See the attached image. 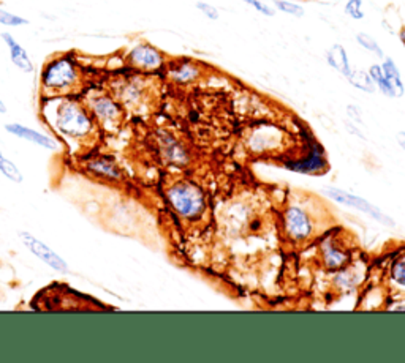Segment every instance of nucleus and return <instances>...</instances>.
I'll return each mask as SVG.
<instances>
[{
    "label": "nucleus",
    "mask_w": 405,
    "mask_h": 363,
    "mask_svg": "<svg viewBox=\"0 0 405 363\" xmlns=\"http://www.w3.org/2000/svg\"><path fill=\"white\" fill-rule=\"evenodd\" d=\"M321 261L329 270H340V268L347 267L348 261H350V254L347 249L339 245L333 237H329L321 243Z\"/></svg>",
    "instance_id": "obj_13"
},
{
    "label": "nucleus",
    "mask_w": 405,
    "mask_h": 363,
    "mask_svg": "<svg viewBox=\"0 0 405 363\" xmlns=\"http://www.w3.org/2000/svg\"><path fill=\"white\" fill-rule=\"evenodd\" d=\"M29 21L24 20V18L13 15V13H8V11L5 10H0V24H4V26H8V27H20L24 26V24H27Z\"/></svg>",
    "instance_id": "obj_26"
},
{
    "label": "nucleus",
    "mask_w": 405,
    "mask_h": 363,
    "mask_svg": "<svg viewBox=\"0 0 405 363\" xmlns=\"http://www.w3.org/2000/svg\"><path fill=\"white\" fill-rule=\"evenodd\" d=\"M369 76L372 78V81H373V83H376V85L378 87V89L382 90L383 95L390 97V98L399 97L396 87L392 85L391 81L386 79V76L383 74L382 67H380V65H372V67L369 68Z\"/></svg>",
    "instance_id": "obj_18"
},
{
    "label": "nucleus",
    "mask_w": 405,
    "mask_h": 363,
    "mask_svg": "<svg viewBox=\"0 0 405 363\" xmlns=\"http://www.w3.org/2000/svg\"><path fill=\"white\" fill-rule=\"evenodd\" d=\"M5 112H7V106L0 100V114H5Z\"/></svg>",
    "instance_id": "obj_33"
},
{
    "label": "nucleus",
    "mask_w": 405,
    "mask_h": 363,
    "mask_svg": "<svg viewBox=\"0 0 405 363\" xmlns=\"http://www.w3.org/2000/svg\"><path fill=\"white\" fill-rule=\"evenodd\" d=\"M399 39H401L402 45H404V48H405V27H402L401 32H399Z\"/></svg>",
    "instance_id": "obj_32"
},
{
    "label": "nucleus",
    "mask_w": 405,
    "mask_h": 363,
    "mask_svg": "<svg viewBox=\"0 0 405 363\" xmlns=\"http://www.w3.org/2000/svg\"><path fill=\"white\" fill-rule=\"evenodd\" d=\"M168 78H170L174 84L187 85L195 83V81L201 76V68L198 67L197 62L192 60H176L173 64L165 67Z\"/></svg>",
    "instance_id": "obj_12"
},
{
    "label": "nucleus",
    "mask_w": 405,
    "mask_h": 363,
    "mask_svg": "<svg viewBox=\"0 0 405 363\" xmlns=\"http://www.w3.org/2000/svg\"><path fill=\"white\" fill-rule=\"evenodd\" d=\"M282 139L284 135L276 127L263 125V127L255 128L248 136V147H251L252 152L257 153L272 152V150L280 147Z\"/></svg>",
    "instance_id": "obj_10"
},
{
    "label": "nucleus",
    "mask_w": 405,
    "mask_h": 363,
    "mask_svg": "<svg viewBox=\"0 0 405 363\" xmlns=\"http://www.w3.org/2000/svg\"><path fill=\"white\" fill-rule=\"evenodd\" d=\"M274 5H276L277 10L284 11V13H286V15L298 16V18L304 16V8L301 7V5L288 2V0H274Z\"/></svg>",
    "instance_id": "obj_25"
},
{
    "label": "nucleus",
    "mask_w": 405,
    "mask_h": 363,
    "mask_svg": "<svg viewBox=\"0 0 405 363\" xmlns=\"http://www.w3.org/2000/svg\"><path fill=\"white\" fill-rule=\"evenodd\" d=\"M166 201L174 214L187 221L201 218L208 207L203 190L189 180H180L168 186Z\"/></svg>",
    "instance_id": "obj_3"
},
{
    "label": "nucleus",
    "mask_w": 405,
    "mask_h": 363,
    "mask_svg": "<svg viewBox=\"0 0 405 363\" xmlns=\"http://www.w3.org/2000/svg\"><path fill=\"white\" fill-rule=\"evenodd\" d=\"M81 165H83L81 167H83V171L87 175L98 180L111 182V184H119V182L124 180L122 169L117 165L116 158H113L111 155H89L83 160Z\"/></svg>",
    "instance_id": "obj_6"
},
{
    "label": "nucleus",
    "mask_w": 405,
    "mask_h": 363,
    "mask_svg": "<svg viewBox=\"0 0 405 363\" xmlns=\"http://www.w3.org/2000/svg\"><path fill=\"white\" fill-rule=\"evenodd\" d=\"M285 234L290 240L301 243L309 240L314 234V221L304 209L290 205L284 214Z\"/></svg>",
    "instance_id": "obj_7"
},
{
    "label": "nucleus",
    "mask_w": 405,
    "mask_h": 363,
    "mask_svg": "<svg viewBox=\"0 0 405 363\" xmlns=\"http://www.w3.org/2000/svg\"><path fill=\"white\" fill-rule=\"evenodd\" d=\"M382 70H383V74L386 76V79H390L391 83H392V85L396 87L397 95L402 97L404 93H405V87H404V83H402L401 71H399V68L394 64V60L390 59V57H386L385 62H383V65H382Z\"/></svg>",
    "instance_id": "obj_19"
},
{
    "label": "nucleus",
    "mask_w": 405,
    "mask_h": 363,
    "mask_svg": "<svg viewBox=\"0 0 405 363\" xmlns=\"http://www.w3.org/2000/svg\"><path fill=\"white\" fill-rule=\"evenodd\" d=\"M390 278H391L392 283L399 287V289L405 291V253H402L391 264Z\"/></svg>",
    "instance_id": "obj_22"
},
{
    "label": "nucleus",
    "mask_w": 405,
    "mask_h": 363,
    "mask_svg": "<svg viewBox=\"0 0 405 363\" xmlns=\"http://www.w3.org/2000/svg\"><path fill=\"white\" fill-rule=\"evenodd\" d=\"M345 13L353 18V20H363L364 11H363V2L361 0H348L345 5Z\"/></svg>",
    "instance_id": "obj_27"
},
{
    "label": "nucleus",
    "mask_w": 405,
    "mask_h": 363,
    "mask_svg": "<svg viewBox=\"0 0 405 363\" xmlns=\"http://www.w3.org/2000/svg\"><path fill=\"white\" fill-rule=\"evenodd\" d=\"M325 195L329 196L331 199H334L336 203L344 204V205H348V207H353V209H357V210L364 212V214L372 217L373 220L383 223V224H386V226H390V228H394V221H392L391 218L385 214V212L380 210L377 205L371 204L364 198H359L357 195H353V193H347V191H342V190H338V189H329V190L325 191Z\"/></svg>",
    "instance_id": "obj_9"
},
{
    "label": "nucleus",
    "mask_w": 405,
    "mask_h": 363,
    "mask_svg": "<svg viewBox=\"0 0 405 363\" xmlns=\"http://www.w3.org/2000/svg\"><path fill=\"white\" fill-rule=\"evenodd\" d=\"M350 81V84L353 87H357V89L367 92V93H373L376 92V83H373L372 78L369 76V73L366 71H352L350 76L347 78Z\"/></svg>",
    "instance_id": "obj_21"
},
{
    "label": "nucleus",
    "mask_w": 405,
    "mask_h": 363,
    "mask_svg": "<svg viewBox=\"0 0 405 363\" xmlns=\"http://www.w3.org/2000/svg\"><path fill=\"white\" fill-rule=\"evenodd\" d=\"M84 103L92 112L102 131L117 130L122 125L124 118H126V111H124L121 102L113 95H109V93L91 92V95H87Z\"/></svg>",
    "instance_id": "obj_4"
},
{
    "label": "nucleus",
    "mask_w": 405,
    "mask_h": 363,
    "mask_svg": "<svg viewBox=\"0 0 405 363\" xmlns=\"http://www.w3.org/2000/svg\"><path fill=\"white\" fill-rule=\"evenodd\" d=\"M359 272L354 267H347L338 275V285L342 289H350L354 285L359 283Z\"/></svg>",
    "instance_id": "obj_23"
},
{
    "label": "nucleus",
    "mask_w": 405,
    "mask_h": 363,
    "mask_svg": "<svg viewBox=\"0 0 405 363\" xmlns=\"http://www.w3.org/2000/svg\"><path fill=\"white\" fill-rule=\"evenodd\" d=\"M160 152L164 158L173 165H185L189 156H187V150L180 142L174 139L170 135L160 136Z\"/></svg>",
    "instance_id": "obj_15"
},
{
    "label": "nucleus",
    "mask_w": 405,
    "mask_h": 363,
    "mask_svg": "<svg viewBox=\"0 0 405 363\" xmlns=\"http://www.w3.org/2000/svg\"><path fill=\"white\" fill-rule=\"evenodd\" d=\"M0 174H2L5 179L13 182V184H21L24 180V175L20 171V167H18L13 161L8 160L2 150H0Z\"/></svg>",
    "instance_id": "obj_20"
},
{
    "label": "nucleus",
    "mask_w": 405,
    "mask_h": 363,
    "mask_svg": "<svg viewBox=\"0 0 405 363\" xmlns=\"http://www.w3.org/2000/svg\"><path fill=\"white\" fill-rule=\"evenodd\" d=\"M391 310H396V311H405V300L402 303H396L394 306H391Z\"/></svg>",
    "instance_id": "obj_31"
},
{
    "label": "nucleus",
    "mask_w": 405,
    "mask_h": 363,
    "mask_svg": "<svg viewBox=\"0 0 405 363\" xmlns=\"http://www.w3.org/2000/svg\"><path fill=\"white\" fill-rule=\"evenodd\" d=\"M5 130H7L10 135L20 137V139L36 144V146H40L41 149L53 150V152H55V150H60V142L55 139L54 136L40 133V131L29 128L22 123H7L5 125Z\"/></svg>",
    "instance_id": "obj_11"
},
{
    "label": "nucleus",
    "mask_w": 405,
    "mask_h": 363,
    "mask_svg": "<svg viewBox=\"0 0 405 363\" xmlns=\"http://www.w3.org/2000/svg\"><path fill=\"white\" fill-rule=\"evenodd\" d=\"M20 240L22 245L29 249V253H32L36 259H40L43 264L51 267L53 270L59 273H68V264L67 261L62 258L60 254L54 252L51 247H48L45 242L40 240L39 237L27 233V231H21Z\"/></svg>",
    "instance_id": "obj_8"
},
{
    "label": "nucleus",
    "mask_w": 405,
    "mask_h": 363,
    "mask_svg": "<svg viewBox=\"0 0 405 363\" xmlns=\"http://www.w3.org/2000/svg\"><path fill=\"white\" fill-rule=\"evenodd\" d=\"M2 40L5 41V45H7V48H8L11 62H13V64L20 68L21 71L32 73L34 71L32 60H30L26 49H24L20 43L16 41L15 36L5 32V34H2Z\"/></svg>",
    "instance_id": "obj_14"
},
{
    "label": "nucleus",
    "mask_w": 405,
    "mask_h": 363,
    "mask_svg": "<svg viewBox=\"0 0 405 363\" xmlns=\"http://www.w3.org/2000/svg\"><path fill=\"white\" fill-rule=\"evenodd\" d=\"M357 41L359 43L361 46H363L364 49H367L369 53H373L377 55V57L380 59H383V49L380 48V45L377 43L376 39H372L371 35H367V34H358L357 35Z\"/></svg>",
    "instance_id": "obj_24"
},
{
    "label": "nucleus",
    "mask_w": 405,
    "mask_h": 363,
    "mask_svg": "<svg viewBox=\"0 0 405 363\" xmlns=\"http://www.w3.org/2000/svg\"><path fill=\"white\" fill-rule=\"evenodd\" d=\"M87 89V73L70 54L49 59L40 79L41 98L79 97Z\"/></svg>",
    "instance_id": "obj_2"
},
{
    "label": "nucleus",
    "mask_w": 405,
    "mask_h": 363,
    "mask_svg": "<svg viewBox=\"0 0 405 363\" xmlns=\"http://www.w3.org/2000/svg\"><path fill=\"white\" fill-rule=\"evenodd\" d=\"M41 116L68 149L83 150L98 141L102 128L79 97L43 98Z\"/></svg>",
    "instance_id": "obj_1"
},
{
    "label": "nucleus",
    "mask_w": 405,
    "mask_h": 363,
    "mask_svg": "<svg viewBox=\"0 0 405 363\" xmlns=\"http://www.w3.org/2000/svg\"><path fill=\"white\" fill-rule=\"evenodd\" d=\"M397 142L401 144V147L405 150V131H401V133L397 135Z\"/></svg>",
    "instance_id": "obj_30"
},
{
    "label": "nucleus",
    "mask_w": 405,
    "mask_h": 363,
    "mask_svg": "<svg viewBox=\"0 0 405 363\" xmlns=\"http://www.w3.org/2000/svg\"><path fill=\"white\" fill-rule=\"evenodd\" d=\"M326 59H328V64L331 65L334 70H338L339 73L344 74L345 78L350 76L353 70L350 67V62H348V55H347V51L344 49V46L334 45L328 51Z\"/></svg>",
    "instance_id": "obj_17"
},
{
    "label": "nucleus",
    "mask_w": 405,
    "mask_h": 363,
    "mask_svg": "<svg viewBox=\"0 0 405 363\" xmlns=\"http://www.w3.org/2000/svg\"><path fill=\"white\" fill-rule=\"evenodd\" d=\"M126 64L138 73L152 74L165 70L166 59L164 53L159 51L157 48L149 45V43H140L130 49L126 55Z\"/></svg>",
    "instance_id": "obj_5"
},
{
    "label": "nucleus",
    "mask_w": 405,
    "mask_h": 363,
    "mask_svg": "<svg viewBox=\"0 0 405 363\" xmlns=\"http://www.w3.org/2000/svg\"><path fill=\"white\" fill-rule=\"evenodd\" d=\"M325 155L321 152V147L317 144V146L312 149V153L309 155L307 160H304L301 163H295V165H290L293 171L298 172H304V174H314V172H320L323 167H325Z\"/></svg>",
    "instance_id": "obj_16"
},
{
    "label": "nucleus",
    "mask_w": 405,
    "mask_h": 363,
    "mask_svg": "<svg viewBox=\"0 0 405 363\" xmlns=\"http://www.w3.org/2000/svg\"><path fill=\"white\" fill-rule=\"evenodd\" d=\"M197 8L201 11V13L204 16H208L209 20H219V10H217L215 7H213V5H209V4H204V2H198L197 4Z\"/></svg>",
    "instance_id": "obj_28"
},
{
    "label": "nucleus",
    "mask_w": 405,
    "mask_h": 363,
    "mask_svg": "<svg viewBox=\"0 0 405 363\" xmlns=\"http://www.w3.org/2000/svg\"><path fill=\"white\" fill-rule=\"evenodd\" d=\"M242 2H246L248 5H252V7L260 11L261 15H265V16H274V10L271 7H267L266 4L263 2H260V0H242Z\"/></svg>",
    "instance_id": "obj_29"
}]
</instances>
